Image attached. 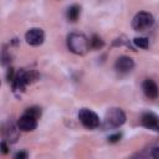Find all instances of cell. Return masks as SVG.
Segmentation results:
<instances>
[{
    "instance_id": "14",
    "label": "cell",
    "mask_w": 159,
    "mask_h": 159,
    "mask_svg": "<svg viewBox=\"0 0 159 159\" xmlns=\"http://www.w3.org/2000/svg\"><path fill=\"white\" fill-rule=\"evenodd\" d=\"M26 113H29V114H31V116L39 118V117L41 116V108L37 107V106H32V107H29V108L26 109Z\"/></svg>"
},
{
    "instance_id": "15",
    "label": "cell",
    "mask_w": 159,
    "mask_h": 159,
    "mask_svg": "<svg viewBox=\"0 0 159 159\" xmlns=\"http://www.w3.org/2000/svg\"><path fill=\"white\" fill-rule=\"evenodd\" d=\"M120 138H122V134L120 133H116V134H112V135L108 137V142L109 143H117V142L120 140Z\"/></svg>"
},
{
    "instance_id": "6",
    "label": "cell",
    "mask_w": 159,
    "mask_h": 159,
    "mask_svg": "<svg viewBox=\"0 0 159 159\" xmlns=\"http://www.w3.org/2000/svg\"><path fill=\"white\" fill-rule=\"evenodd\" d=\"M17 125L22 132H31L37 127V118L25 112L17 120Z\"/></svg>"
},
{
    "instance_id": "2",
    "label": "cell",
    "mask_w": 159,
    "mask_h": 159,
    "mask_svg": "<svg viewBox=\"0 0 159 159\" xmlns=\"http://www.w3.org/2000/svg\"><path fill=\"white\" fill-rule=\"evenodd\" d=\"M125 122V114L120 108H112L106 113L103 120L104 129H113L120 127Z\"/></svg>"
},
{
    "instance_id": "7",
    "label": "cell",
    "mask_w": 159,
    "mask_h": 159,
    "mask_svg": "<svg viewBox=\"0 0 159 159\" xmlns=\"http://www.w3.org/2000/svg\"><path fill=\"white\" fill-rule=\"evenodd\" d=\"M133 67H134V62L128 56H120V57H118L117 61H116V63H114V68L119 73H127L130 70H133Z\"/></svg>"
},
{
    "instance_id": "18",
    "label": "cell",
    "mask_w": 159,
    "mask_h": 159,
    "mask_svg": "<svg viewBox=\"0 0 159 159\" xmlns=\"http://www.w3.org/2000/svg\"><path fill=\"white\" fill-rule=\"evenodd\" d=\"M1 152H2L4 154H6V153H7V145H6L5 140H2V142H1Z\"/></svg>"
},
{
    "instance_id": "3",
    "label": "cell",
    "mask_w": 159,
    "mask_h": 159,
    "mask_svg": "<svg viewBox=\"0 0 159 159\" xmlns=\"http://www.w3.org/2000/svg\"><path fill=\"white\" fill-rule=\"evenodd\" d=\"M154 24V17L150 12H145V11H140L138 12L132 21V26L135 31H145L149 30Z\"/></svg>"
},
{
    "instance_id": "13",
    "label": "cell",
    "mask_w": 159,
    "mask_h": 159,
    "mask_svg": "<svg viewBox=\"0 0 159 159\" xmlns=\"http://www.w3.org/2000/svg\"><path fill=\"white\" fill-rule=\"evenodd\" d=\"M133 42L137 47H140V48H148L149 46V40L147 37H135Z\"/></svg>"
},
{
    "instance_id": "4",
    "label": "cell",
    "mask_w": 159,
    "mask_h": 159,
    "mask_svg": "<svg viewBox=\"0 0 159 159\" xmlns=\"http://www.w3.org/2000/svg\"><path fill=\"white\" fill-rule=\"evenodd\" d=\"M78 119L82 123V125L88 129H94V128L99 127V124H101L99 117L93 111H91L88 108H82L78 112Z\"/></svg>"
},
{
    "instance_id": "16",
    "label": "cell",
    "mask_w": 159,
    "mask_h": 159,
    "mask_svg": "<svg viewBox=\"0 0 159 159\" xmlns=\"http://www.w3.org/2000/svg\"><path fill=\"white\" fill-rule=\"evenodd\" d=\"M150 157H152V158H155V159H159V147H155V148L152 149Z\"/></svg>"
},
{
    "instance_id": "12",
    "label": "cell",
    "mask_w": 159,
    "mask_h": 159,
    "mask_svg": "<svg viewBox=\"0 0 159 159\" xmlns=\"http://www.w3.org/2000/svg\"><path fill=\"white\" fill-rule=\"evenodd\" d=\"M103 45L104 42L98 35H92V37L89 39V48L92 50H99L103 47Z\"/></svg>"
},
{
    "instance_id": "9",
    "label": "cell",
    "mask_w": 159,
    "mask_h": 159,
    "mask_svg": "<svg viewBox=\"0 0 159 159\" xmlns=\"http://www.w3.org/2000/svg\"><path fill=\"white\" fill-rule=\"evenodd\" d=\"M142 88H143V92L144 94L150 98V99H157L158 96H159V88L157 86V83L153 81V80H145L142 84Z\"/></svg>"
},
{
    "instance_id": "8",
    "label": "cell",
    "mask_w": 159,
    "mask_h": 159,
    "mask_svg": "<svg viewBox=\"0 0 159 159\" xmlns=\"http://www.w3.org/2000/svg\"><path fill=\"white\" fill-rule=\"evenodd\" d=\"M19 132H20V128L19 125H15L12 122H9L6 125H4L2 128V134L5 137V139L10 143H15L19 138Z\"/></svg>"
},
{
    "instance_id": "10",
    "label": "cell",
    "mask_w": 159,
    "mask_h": 159,
    "mask_svg": "<svg viewBox=\"0 0 159 159\" xmlns=\"http://www.w3.org/2000/svg\"><path fill=\"white\" fill-rule=\"evenodd\" d=\"M142 124L153 130H159V118L154 113H144L142 116Z\"/></svg>"
},
{
    "instance_id": "5",
    "label": "cell",
    "mask_w": 159,
    "mask_h": 159,
    "mask_svg": "<svg viewBox=\"0 0 159 159\" xmlns=\"http://www.w3.org/2000/svg\"><path fill=\"white\" fill-rule=\"evenodd\" d=\"M25 40L31 46H39L45 40V32L39 27H32L25 34Z\"/></svg>"
},
{
    "instance_id": "11",
    "label": "cell",
    "mask_w": 159,
    "mask_h": 159,
    "mask_svg": "<svg viewBox=\"0 0 159 159\" xmlns=\"http://www.w3.org/2000/svg\"><path fill=\"white\" fill-rule=\"evenodd\" d=\"M80 12H81V7L78 5H71L68 9H67V19L72 22L77 21L78 16H80Z\"/></svg>"
},
{
    "instance_id": "1",
    "label": "cell",
    "mask_w": 159,
    "mask_h": 159,
    "mask_svg": "<svg viewBox=\"0 0 159 159\" xmlns=\"http://www.w3.org/2000/svg\"><path fill=\"white\" fill-rule=\"evenodd\" d=\"M67 47L76 55H84L89 50V40L78 32H72L67 36Z\"/></svg>"
},
{
    "instance_id": "17",
    "label": "cell",
    "mask_w": 159,
    "mask_h": 159,
    "mask_svg": "<svg viewBox=\"0 0 159 159\" xmlns=\"http://www.w3.org/2000/svg\"><path fill=\"white\" fill-rule=\"evenodd\" d=\"M27 157H29V154H27L26 152H19V153L15 155L16 159H26Z\"/></svg>"
}]
</instances>
